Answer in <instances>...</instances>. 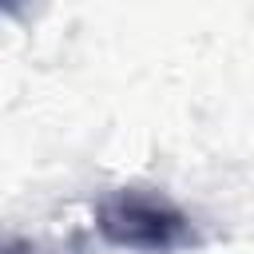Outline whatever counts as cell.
Here are the masks:
<instances>
[{
	"mask_svg": "<svg viewBox=\"0 0 254 254\" xmlns=\"http://www.w3.org/2000/svg\"><path fill=\"white\" fill-rule=\"evenodd\" d=\"M95 222L107 242L147 254H167L190 242V218L159 190H111L95 206Z\"/></svg>",
	"mask_w": 254,
	"mask_h": 254,
	"instance_id": "obj_1",
	"label": "cell"
}]
</instances>
